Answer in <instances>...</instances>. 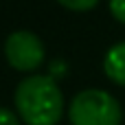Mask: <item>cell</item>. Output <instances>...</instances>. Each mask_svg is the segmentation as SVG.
Listing matches in <instances>:
<instances>
[{
    "mask_svg": "<svg viewBox=\"0 0 125 125\" xmlns=\"http://www.w3.org/2000/svg\"><path fill=\"white\" fill-rule=\"evenodd\" d=\"M18 116L26 125H57L64 112V94L46 75L22 79L13 94Z\"/></svg>",
    "mask_w": 125,
    "mask_h": 125,
    "instance_id": "cell-1",
    "label": "cell"
},
{
    "mask_svg": "<svg viewBox=\"0 0 125 125\" xmlns=\"http://www.w3.org/2000/svg\"><path fill=\"white\" fill-rule=\"evenodd\" d=\"M68 119L73 125H121L123 110L110 92L88 88L73 97Z\"/></svg>",
    "mask_w": 125,
    "mask_h": 125,
    "instance_id": "cell-2",
    "label": "cell"
},
{
    "mask_svg": "<svg viewBox=\"0 0 125 125\" xmlns=\"http://www.w3.org/2000/svg\"><path fill=\"white\" fill-rule=\"evenodd\" d=\"M7 62L15 70H35L44 62V44L31 31H13L4 42Z\"/></svg>",
    "mask_w": 125,
    "mask_h": 125,
    "instance_id": "cell-3",
    "label": "cell"
},
{
    "mask_svg": "<svg viewBox=\"0 0 125 125\" xmlns=\"http://www.w3.org/2000/svg\"><path fill=\"white\" fill-rule=\"evenodd\" d=\"M103 70L108 79H112L116 86L125 88V42H119L112 48H108L103 57Z\"/></svg>",
    "mask_w": 125,
    "mask_h": 125,
    "instance_id": "cell-4",
    "label": "cell"
},
{
    "mask_svg": "<svg viewBox=\"0 0 125 125\" xmlns=\"http://www.w3.org/2000/svg\"><path fill=\"white\" fill-rule=\"evenodd\" d=\"M59 4H64L66 9H70V11H88V9H92L99 0H57Z\"/></svg>",
    "mask_w": 125,
    "mask_h": 125,
    "instance_id": "cell-5",
    "label": "cell"
},
{
    "mask_svg": "<svg viewBox=\"0 0 125 125\" xmlns=\"http://www.w3.org/2000/svg\"><path fill=\"white\" fill-rule=\"evenodd\" d=\"M110 13L125 24V0H110Z\"/></svg>",
    "mask_w": 125,
    "mask_h": 125,
    "instance_id": "cell-6",
    "label": "cell"
},
{
    "mask_svg": "<svg viewBox=\"0 0 125 125\" xmlns=\"http://www.w3.org/2000/svg\"><path fill=\"white\" fill-rule=\"evenodd\" d=\"M0 125H20V121H18V116L11 110L0 108Z\"/></svg>",
    "mask_w": 125,
    "mask_h": 125,
    "instance_id": "cell-7",
    "label": "cell"
}]
</instances>
